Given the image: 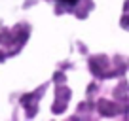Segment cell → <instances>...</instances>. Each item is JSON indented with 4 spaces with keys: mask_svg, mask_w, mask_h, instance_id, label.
<instances>
[{
    "mask_svg": "<svg viewBox=\"0 0 129 121\" xmlns=\"http://www.w3.org/2000/svg\"><path fill=\"white\" fill-rule=\"evenodd\" d=\"M59 2H61V4H64V6H74L78 0H59Z\"/></svg>",
    "mask_w": 129,
    "mask_h": 121,
    "instance_id": "cell-1",
    "label": "cell"
}]
</instances>
